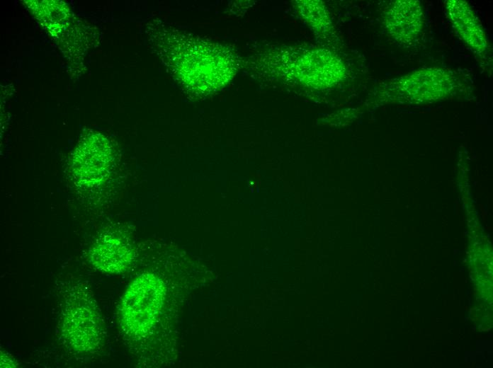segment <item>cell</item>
<instances>
[{
    "mask_svg": "<svg viewBox=\"0 0 493 368\" xmlns=\"http://www.w3.org/2000/svg\"><path fill=\"white\" fill-rule=\"evenodd\" d=\"M62 333L64 341L75 351L87 352L98 347L101 326L92 301L79 294L70 298L65 307Z\"/></svg>",
    "mask_w": 493,
    "mask_h": 368,
    "instance_id": "3957f363",
    "label": "cell"
},
{
    "mask_svg": "<svg viewBox=\"0 0 493 368\" xmlns=\"http://www.w3.org/2000/svg\"><path fill=\"white\" fill-rule=\"evenodd\" d=\"M446 8L453 27L464 43L482 60L487 61L489 42L472 8L462 0L447 1Z\"/></svg>",
    "mask_w": 493,
    "mask_h": 368,
    "instance_id": "5b68a950",
    "label": "cell"
},
{
    "mask_svg": "<svg viewBox=\"0 0 493 368\" xmlns=\"http://www.w3.org/2000/svg\"><path fill=\"white\" fill-rule=\"evenodd\" d=\"M382 23L390 38L404 47L419 43L424 31V15L416 0H396L389 3L382 14Z\"/></svg>",
    "mask_w": 493,
    "mask_h": 368,
    "instance_id": "277c9868",
    "label": "cell"
},
{
    "mask_svg": "<svg viewBox=\"0 0 493 368\" xmlns=\"http://www.w3.org/2000/svg\"><path fill=\"white\" fill-rule=\"evenodd\" d=\"M132 253L129 245L120 237L103 236L93 245L90 260L98 270L118 273L130 264Z\"/></svg>",
    "mask_w": 493,
    "mask_h": 368,
    "instance_id": "8992f818",
    "label": "cell"
},
{
    "mask_svg": "<svg viewBox=\"0 0 493 368\" xmlns=\"http://www.w3.org/2000/svg\"><path fill=\"white\" fill-rule=\"evenodd\" d=\"M165 286L152 273L137 277L127 289L120 307L122 326L133 337L147 334L157 322L164 304Z\"/></svg>",
    "mask_w": 493,
    "mask_h": 368,
    "instance_id": "7a4b0ae2",
    "label": "cell"
},
{
    "mask_svg": "<svg viewBox=\"0 0 493 368\" xmlns=\"http://www.w3.org/2000/svg\"><path fill=\"white\" fill-rule=\"evenodd\" d=\"M470 88L468 76L460 72L431 67L387 80L375 93L386 103H426L468 93Z\"/></svg>",
    "mask_w": 493,
    "mask_h": 368,
    "instance_id": "6da1fadb",
    "label": "cell"
}]
</instances>
